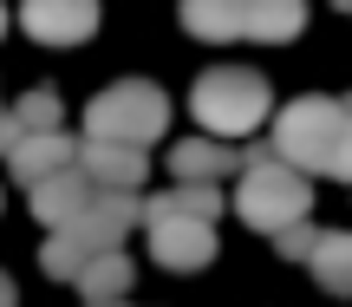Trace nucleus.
Returning a JSON list of instances; mask_svg holds the SVG:
<instances>
[{
	"label": "nucleus",
	"instance_id": "ddd939ff",
	"mask_svg": "<svg viewBox=\"0 0 352 307\" xmlns=\"http://www.w3.org/2000/svg\"><path fill=\"white\" fill-rule=\"evenodd\" d=\"M176 13L196 39H241V26H248V0H183Z\"/></svg>",
	"mask_w": 352,
	"mask_h": 307
},
{
	"label": "nucleus",
	"instance_id": "a211bd4d",
	"mask_svg": "<svg viewBox=\"0 0 352 307\" xmlns=\"http://www.w3.org/2000/svg\"><path fill=\"white\" fill-rule=\"evenodd\" d=\"M314 242H320L314 222H294V229H280V235H274V248H280L287 262H307V248H314Z\"/></svg>",
	"mask_w": 352,
	"mask_h": 307
},
{
	"label": "nucleus",
	"instance_id": "9d476101",
	"mask_svg": "<svg viewBox=\"0 0 352 307\" xmlns=\"http://www.w3.org/2000/svg\"><path fill=\"white\" fill-rule=\"evenodd\" d=\"M241 164H248V151H228L215 138H183L170 151L176 183H209V190H215V177H241Z\"/></svg>",
	"mask_w": 352,
	"mask_h": 307
},
{
	"label": "nucleus",
	"instance_id": "4468645a",
	"mask_svg": "<svg viewBox=\"0 0 352 307\" xmlns=\"http://www.w3.org/2000/svg\"><path fill=\"white\" fill-rule=\"evenodd\" d=\"M131 275H138V268H131V255H118V248H111V255L85 262L72 282H78V295H85L91 307H118V301H124V288H131Z\"/></svg>",
	"mask_w": 352,
	"mask_h": 307
},
{
	"label": "nucleus",
	"instance_id": "f257e3e1",
	"mask_svg": "<svg viewBox=\"0 0 352 307\" xmlns=\"http://www.w3.org/2000/svg\"><path fill=\"white\" fill-rule=\"evenodd\" d=\"M267 151L280 157L300 177H352V118L340 98H294L287 112L274 118V138Z\"/></svg>",
	"mask_w": 352,
	"mask_h": 307
},
{
	"label": "nucleus",
	"instance_id": "9b49d317",
	"mask_svg": "<svg viewBox=\"0 0 352 307\" xmlns=\"http://www.w3.org/2000/svg\"><path fill=\"white\" fill-rule=\"evenodd\" d=\"M215 216H222V196L209 183H176V190L138 203V222H215Z\"/></svg>",
	"mask_w": 352,
	"mask_h": 307
},
{
	"label": "nucleus",
	"instance_id": "6ab92c4d",
	"mask_svg": "<svg viewBox=\"0 0 352 307\" xmlns=\"http://www.w3.org/2000/svg\"><path fill=\"white\" fill-rule=\"evenodd\" d=\"M13 138H20V131H13V118H7V112H0V151H7V144H13Z\"/></svg>",
	"mask_w": 352,
	"mask_h": 307
},
{
	"label": "nucleus",
	"instance_id": "2eb2a0df",
	"mask_svg": "<svg viewBox=\"0 0 352 307\" xmlns=\"http://www.w3.org/2000/svg\"><path fill=\"white\" fill-rule=\"evenodd\" d=\"M307 268L320 275V288H327V295H346V288H352V235L320 229V242L307 248Z\"/></svg>",
	"mask_w": 352,
	"mask_h": 307
},
{
	"label": "nucleus",
	"instance_id": "1a4fd4ad",
	"mask_svg": "<svg viewBox=\"0 0 352 307\" xmlns=\"http://www.w3.org/2000/svg\"><path fill=\"white\" fill-rule=\"evenodd\" d=\"M72 157H78V144L65 138V131H33V138L7 144V170L26 183V190L46 183V177H59V170H72Z\"/></svg>",
	"mask_w": 352,
	"mask_h": 307
},
{
	"label": "nucleus",
	"instance_id": "6e6552de",
	"mask_svg": "<svg viewBox=\"0 0 352 307\" xmlns=\"http://www.w3.org/2000/svg\"><path fill=\"white\" fill-rule=\"evenodd\" d=\"M144 229H151V255L176 275L215 262V222H144Z\"/></svg>",
	"mask_w": 352,
	"mask_h": 307
},
{
	"label": "nucleus",
	"instance_id": "0eeeda50",
	"mask_svg": "<svg viewBox=\"0 0 352 307\" xmlns=\"http://www.w3.org/2000/svg\"><path fill=\"white\" fill-rule=\"evenodd\" d=\"M20 26L46 46H78L98 26V0H20Z\"/></svg>",
	"mask_w": 352,
	"mask_h": 307
},
{
	"label": "nucleus",
	"instance_id": "7ed1b4c3",
	"mask_svg": "<svg viewBox=\"0 0 352 307\" xmlns=\"http://www.w3.org/2000/svg\"><path fill=\"white\" fill-rule=\"evenodd\" d=\"M138 229V196H91L85 203V216L78 222H65V229H52L46 235V248H39V262H46V275L52 282H72L85 262H98V255H111L124 235Z\"/></svg>",
	"mask_w": 352,
	"mask_h": 307
},
{
	"label": "nucleus",
	"instance_id": "dca6fc26",
	"mask_svg": "<svg viewBox=\"0 0 352 307\" xmlns=\"http://www.w3.org/2000/svg\"><path fill=\"white\" fill-rule=\"evenodd\" d=\"M307 26V0H248V39H294Z\"/></svg>",
	"mask_w": 352,
	"mask_h": 307
},
{
	"label": "nucleus",
	"instance_id": "423d86ee",
	"mask_svg": "<svg viewBox=\"0 0 352 307\" xmlns=\"http://www.w3.org/2000/svg\"><path fill=\"white\" fill-rule=\"evenodd\" d=\"M72 170L91 183V190H104V196H131L144 183V151H138V144H98V138H85L78 157H72Z\"/></svg>",
	"mask_w": 352,
	"mask_h": 307
},
{
	"label": "nucleus",
	"instance_id": "412c9836",
	"mask_svg": "<svg viewBox=\"0 0 352 307\" xmlns=\"http://www.w3.org/2000/svg\"><path fill=\"white\" fill-rule=\"evenodd\" d=\"M0 33H7V7H0Z\"/></svg>",
	"mask_w": 352,
	"mask_h": 307
},
{
	"label": "nucleus",
	"instance_id": "39448f33",
	"mask_svg": "<svg viewBox=\"0 0 352 307\" xmlns=\"http://www.w3.org/2000/svg\"><path fill=\"white\" fill-rule=\"evenodd\" d=\"M164 125H170V98L151 85V78H118V85H104L98 98H91V112H85V138H98V144H151V138H164Z\"/></svg>",
	"mask_w": 352,
	"mask_h": 307
},
{
	"label": "nucleus",
	"instance_id": "20e7f679",
	"mask_svg": "<svg viewBox=\"0 0 352 307\" xmlns=\"http://www.w3.org/2000/svg\"><path fill=\"white\" fill-rule=\"evenodd\" d=\"M189 105H196V125L202 131L241 138V131H254L267 118L274 92H267V78L248 72V65H209V72L196 78V92H189Z\"/></svg>",
	"mask_w": 352,
	"mask_h": 307
},
{
	"label": "nucleus",
	"instance_id": "f03ea898",
	"mask_svg": "<svg viewBox=\"0 0 352 307\" xmlns=\"http://www.w3.org/2000/svg\"><path fill=\"white\" fill-rule=\"evenodd\" d=\"M307 209H314L307 177H300V170H287L267 144H254L248 164H241L235 216L248 222V229H261V235H280V229H294V222H307Z\"/></svg>",
	"mask_w": 352,
	"mask_h": 307
},
{
	"label": "nucleus",
	"instance_id": "f8f14e48",
	"mask_svg": "<svg viewBox=\"0 0 352 307\" xmlns=\"http://www.w3.org/2000/svg\"><path fill=\"white\" fill-rule=\"evenodd\" d=\"M91 183L78 177V170H59V177H46V183H33V216L46 222V229H65V222H78L85 216V203H91Z\"/></svg>",
	"mask_w": 352,
	"mask_h": 307
},
{
	"label": "nucleus",
	"instance_id": "aec40b11",
	"mask_svg": "<svg viewBox=\"0 0 352 307\" xmlns=\"http://www.w3.org/2000/svg\"><path fill=\"white\" fill-rule=\"evenodd\" d=\"M0 307H13V275L0 268Z\"/></svg>",
	"mask_w": 352,
	"mask_h": 307
},
{
	"label": "nucleus",
	"instance_id": "f3484780",
	"mask_svg": "<svg viewBox=\"0 0 352 307\" xmlns=\"http://www.w3.org/2000/svg\"><path fill=\"white\" fill-rule=\"evenodd\" d=\"M7 118H13V131H20V138H33V131H59V92H52V85L26 92Z\"/></svg>",
	"mask_w": 352,
	"mask_h": 307
}]
</instances>
